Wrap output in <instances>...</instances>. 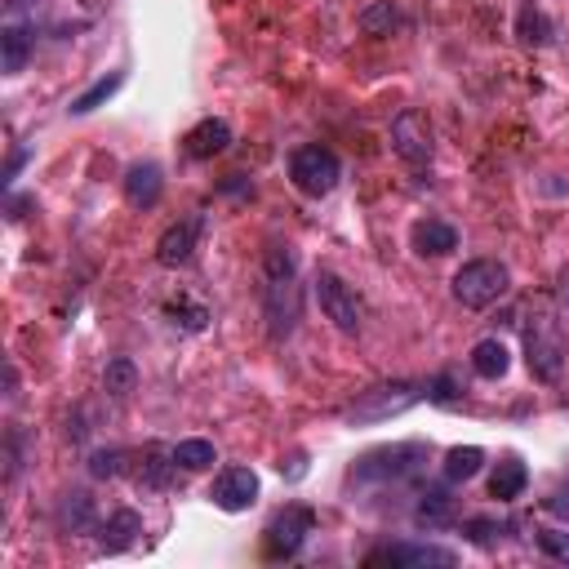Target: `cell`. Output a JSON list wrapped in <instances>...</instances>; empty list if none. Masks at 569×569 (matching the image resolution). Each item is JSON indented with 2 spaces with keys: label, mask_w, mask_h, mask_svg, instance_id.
Returning <instances> with one entry per match:
<instances>
[{
  "label": "cell",
  "mask_w": 569,
  "mask_h": 569,
  "mask_svg": "<svg viewBox=\"0 0 569 569\" xmlns=\"http://www.w3.org/2000/svg\"><path fill=\"white\" fill-rule=\"evenodd\" d=\"M258 302H262V329H267V338L271 342L293 338V329L302 320V276H298V249L289 240H271L262 249Z\"/></svg>",
  "instance_id": "6da1fadb"
},
{
  "label": "cell",
  "mask_w": 569,
  "mask_h": 569,
  "mask_svg": "<svg viewBox=\"0 0 569 569\" xmlns=\"http://www.w3.org/2000/svg\"><path fill=\"white\" fill-rule=\"evenodd\" d=\"M427 458H431V445L422 440H400V445H382V449H369L351 462L347 471V489H373V493H387V489H400V485H413L422 471H427Z\"/></svg>",
  "instance_id": "7a4b0ae2"
},
{
  "label": "cell",
  "mask_w": 569,
  "mask_h": 569,
  "mask_svg": "<svg viewBox=\"0 0 569 569\" xmlns=\"http://www.w3.org/2000/svg\"><path fill=\"white\" fill-rule=\"evenodd\" d=\"M422 400H427V378H387V382L365 387V391L342 409V422H347V427H373V422L400 418L405 409H413V405H422Z\"/></svg>",
  "instance_id": "3957f363"
},
{
  "label": "cell",
  "mask_w": 569,
  "mask_h": 569,
  "mask_svg": "<svg viewBox=\"0 0 569 569\" xmlns=\"http://www.w3.org/2000/svg\"><path fill=\"white\" fill-rule=\"evenodd\" d=\"M565 360H569V347H565V329L556 320V311H529L525 316V365L538 382H560L565 378Z\"/></svg>",
  "instance_id": "277c9868"
},
{
  "label": "cell",
  "mask_w": 569,
  "mask_h": 569,
  "mask_svg": "<svg viewBox=\"0 0 569 569\" xmlns=\"http://www.w3.org/2000/svg\"><path fill=\"white\" fill-rule=\"evenodd\" d=\"M507 289H511V271H507V262H498V258H467V262L453 271V280H449L453 302L467 307V311L493 307L498 298H507Z\"/></svg>",
  "instance_id": "5b68a950"
},
{
  "label": "cell",
  "mask_w": 569,
  "mask_h": 569,
  "mask_svg": "<svg viewBox=\"0 0 569 569\" xmlns=\"http://www.w3.org/2000/svg\"><path fill=\"white\" fill-rule=\"evenodd\" d=\"M284 169H289L293 191L307 196V200H325V196L342 182V160H338V151L325 147V142H302V147H293Z\"/></svg>",
  "instance_id": "8992f818"
},
{
  "label": "cell",
  "mask_w": 569,
  "mask_h": 569,
  "mask_svg": "<svg viewBox=\"0 0 569 569\" xmlns=\"http://www.w3.org/2000/svg\"><path fill=\"white\" fill-rule=\"evenodd\" d=\"M316 533V511L307 502H284L267 525H262V556L267 560H293L307 538Z\"/></svg>",
  "instance_id": "52a82bcc"
},
{
  "label": "cell",
  "mask_w": 569,
  "mask_h": 569,
  "mask_svg": "<svg viewBox=\"0 0 569 569\" xmlns=\"http://www.w3.org/2000/svg\"><path fill=\"white\" fill-rule=\"evenodd\" d=\"M311 289H316L320 316H325L338 333H360V329H365V302H360V293H356L338 271L320 267L316 280H311Z\"/></svg>",
  "instance_id": "ba28073f"
},
{
  "label": "cell",
  "mask_w": 569,
  "mask_h": 569,
  "mask_svg": "<svg viewBox=\"0 0 569 569\" xmlns=\"http://www.w3.org/2000/svg\"><path fill=\"white\" fill-rule=\"evenodd\" d=\"M387 138H391V151H396L409 169H431L436 138H431V124H427V116H422L418 107H400V111L391 116Z\"/></svg>",
  "instance_id": "9c48e42d"
},
{
  "label": "cell",
  "mask_w": 569,
  "mask_h": 569,
  "mask_svg": "<svg viewBox=\"0 0 569 569\" xmlns=\"http://www.w3.org/2000/svg\"><path fill=\"white\" fill-rule=\"evenodd\" d=\"M365 565H391V569H449V565H458V551H453V547H440V542L400 538V542L373 547V551L365 556Z\"/></svg>",
  "instance_id": "30bf717a"
},
{
  "label": "cell",
  "mask_w": 569,
  "mask_h": 569,
  "mask_svg": "<svg viewBox=\"0 0 569 569\" xmlns=\"http://www.w3.org/2000/svg\"><path fill=\"white\" fill-rule=\"evenodd\" d=\"M258 493H262V480H258V471L253 467H244V462H231V467H222L218 476H213V485H209V502L218 507V511H249L253 502H258Z\"/></svg>",
  "instance_id": "8fae6325"
},
{
  "label": "cell",
  "mask_w": 569,
  "mask_h": 569,
  "mask_svg": "<svg viewBox=\"0 0 569 569\" xmlns=\"http://www.w3.org/2000/svg\"><path fill=\"white\" fill-rule=\"evenodd\" d=\"M200 236H204V213L200 209L187 213V218H178V222H169L160 231V240H156V262L169 267V271L187 267L196 258V249H200Z\"/></svg>",
  "instance_id": "7c38bea8"
},
{
  "label": "cell",
  "mask_w": 569,
  "mask_h": 569,
  "mask_svg": "<svg viewBox=\"0 0 569 569\" xmlns=\"http://www.w3.org/2000/svg\"><path fill=\"white\" fill-rule=\"evenodd\" d=\"M409 520H413V529H427V533L449 529V525L458 520V498H453L449 480H445V485H427V489H418Z\"/></svg>",
  "instance_id": "4fadbf2b"
},
{
  "label": "cell",
  "mask_w": 569,
  "mask_h": 569,
  "mask_svg": "<svg viewBox=\"0 0 569 569\" xmlns=\"http://www.w3.org/2000/svg\"><path fill=\"white\" fill-rule=\"evenodd\" d=\"M120 191H124V204L129 209H156L160 204V196H164V169L156 164V160H133L129 169H124V178H120Z\"/></svg>",
  "instance_id": "5bb4252c"
},
{
  "label": "cell",
  "mask_w": 569,
  "mask_h": 569,
  "mask_svg": "<svg viewBox=\"0 0 569 569\" xmlns=\"http://www.w3.org/2000/svg\"><path fill=\"white\" fill-rule=\"evenodd\" d=\"M227 147H231V124H227L222 116H204V120H196V124L182 133L187 160H213V156H222Z\"/></svg>",
  "instance_id": "9a60e30c"
},
{
  "label": "cell",
  "mask_w": 569,
  "mask_h": 569,
  "mask_svg": "<svg viewBox=\"0 0 569 569\" xmlns=\"http://www.w3.org/2000/svg\"><path fill=\"white\" fill-rule=\"evenodd\" d=\"M409 244L418 258H449L458 249V227L445 218H418L409 227Z\"/></svg>",
  "instance_id": "2e32d148"
},
{
  "label": "cell",
  "mask_w": 569,
  "mask_h": 569,
  "mask_svg": "<svg viewBox=\"0 0 569 569\" xmlns=\"http://www.w3.org/2000/svg\"><path fill=\"white\" fill-rule=\"evenodd\" d=\"M138 533H142V516H138L133 507H116V511L98 525V551H102V556H120V551H129V547L138 542Z\"/></svg>",
  "instance_id": "e0dca14e"
},
{
  "label": "cell",
  "mask_w": 569,
  "mask_h": 569,
  "mask_svg": "<svg viewBox=\"0 0 569 569\" xmlns=\"http://www.w3.org/2000/svg\"><path fill=\"white\" fill-rule=\"evenodd\" d=\"M511 27H516V40L529 44V49H547V44H556V18L542 9V0H520Z\"/></svg>",
  "instance_id": "ac0fdd59"
},
{
  "label": "cell",
  "mask_w": 569,
  "mask_h": 569,
  "mask_svg": "<svg viewBox=\"0 0 569 569\" xmlns=\"http://www.w3.org/2000/svg\"><path fill=\"white\" fill-rule=\"evenodd\" d=\"M98 507L89 498V489H71L58 498V529L62 533H98Z\"/></svg>",
  "instance_id": "d6986e66"
},
{
  "label": "cell",
  "mask_w": 569,
  "mask_h": 569,
  "mask_svg": "<svg viewBox=\"0 0 569 569\" xmlns=\"http://www.w3.org/2000/svg\"><path fill=\"white\" fill-rule=\"evenodd\" d=\"M31 53H36V27L4 22V31H0V67H4V76H18L31 62Z\"/></svg>",
  "instance_id": "ffe728a7"
},
{
  "label": "cell",
  "mask_w": 569,
  "mask_h": 569,
  "mask_svg": "<svg viewBox=\"0 0 569 569\" xmlns=\"http://www.w3.org/2000/svg\"><path fill=\"white\" fill-rule=\"evenodd\" d=\"M525 485H529V467H525L516 453H502V458L493 462V471H489V498L516 502V498L525 493Z\"/></svg>",
  "instance_id": "44dd1931"
},
{
  "label": "cell",
  "mask_w": 569,
  "mask_h": 569,
  "mask_svg": "<svg viewBox=\"0 0 569 569\" xmlns=\"http://www.w3.org/2000/svg\"><path fill=\"white\" fill-rule=\"evenodd\" d=\"M467 365H471V373H476V378L498 382V378H507V369H511V351H507V342H502V338H480V342L471 347Z\"/></svg>",
  "instance_id": "7402d4cb"
},
{
  "label": "cell",
  "mask_w": 569,
  "mask_h": 569,
  "mask_svg": "<svg viewBox=\"0 0 569 569\" xmlns=\"http://www.w3.org/2000/svg\"><path fill=\"white\" fill-rule=\"evenodd\" d=\"M124 76H129L124 67H116L111 76H98V80H93V84H89L84 93H76V98L67 102V116H89V111L107 107V102H111V98H116V93L124 89Z\"/></svg>",
  "instance_id": "603a6c76"
},
{
  "label": "cell",
  "mask_w": 569,
  "mask_h": 569,
  "mask_svg": "<svg viewBox=\"0 0 569 569\" xmlns=\"http://www.w3.org/2000/svg\"><path fill=\"white\" fill-rule=\"evenodd\" d=\"M485 449L480 445H453L449 453H445V462H440V476L449 480V485H467V480H476L480 471H485Z\"/></svg>",
  "instance_id": "cb8c5ba5"
},
{
  "label": "cell",
  "mask_w": 569,
  "mask_h": 569,
  "mask_svg": "<svg viewBox=\"0 0 569 569\" xmlns=\"http://www.w3.org/2000/svg\"><path fill=\"white\" fill-rule=\"evenodd\" d=\"M133 387H138V365H133L129 356H111V360L102 365V391H107L111 400H124Z\"/></svg>",
  "instance_id": "d4e9b609"
},
{
  "label": "cell",
  "mask_w": 569,
  "mask_h": 569,
  "mask_svg": "<svg viewBox=\"0 0 569 569\" xmlns=\"http://www.w3.org/2000/svg\"><path fill=\"white\" fill-rule=\"evenodd\" d=\"M178 471H182V467L169 458V449H164V453L151 449L147 462H142V471H138V485H142V489H173V485H178Z\"/></svg>",
  "instance_id": "484cf974"
},
{
  "label": "cell",
  "mask_w": 569,
  "mask_h": 569,
  "mask_svg": "<svg viewBox=\"0 0 569 569\" xmlns=\"http://www.w3.org/2000/svg\"><path fill=\"white\" fill-rule=\"evenodd\" d=\"M169 458H173L182 471H204V467H213V462H218V449H213V440L191 436V440H178V445L169 449Z\"/></svg>",
  "instance_id": "4316f807"
},
{
  "label": "cell",
  "mask_w": 569,
  "mask_h": 569,
  "mask_svg": "<svg viewBox=\"0 0 569 569\" xmlns=\"http://www.w3.org/2000/svg\"><path fill=\"white\" fill-rule=\"evenodd\" d=\"M360 31H369V36H391L405 18H400V9H396V0H373V4H365L360 9Z\"/></svg>",
  "instance_id": "83f0119b"
},
{
  "label": "cell",
  "mask_w": 569,
  "mask_h": 569,
  "mask_svg": "<svg viewBox=\"0 0 569 569\" xmlns=\"http://www.w3.org/2000/svg\"><path fill=\"white\" fill-rule=\"evenodd\" d=\"M164 320L182 333H200L209 325V307L204 302H191V298H178V302H164Z\"/></svg>",
  "instance_id": "f1b7e54d"
},
{
  "label": "cell",
  "mask_w": 569,
  "mask_h": 569,
  "mask_svg": "<svg viewBox=\"0 0 569 569\" xmlns=\"http://www.w3.org/2000/svg\"><path fill=\"white\" fill-rule=\"evenodd\" d=\"M124 471H129V449L107 445V449H93V453H89V476H93V480H116V476H124Z\"/></svg>",
  "instance_id": "f546056e"
},
{
  "label": "cell",
  "mask_w": 569,
  "mask_h": 569,
  "mask_svg": "<svg viewBox=\"0 0 569 569\" xmlns=\"http://www.w3.org/2000/svg\"><path fill=\"white\" fill-rule=\"evenodd\" d=\"M502 529H507V525H502V520H493V516H467V520H462L467 542H476V547H485V551L502 542Z\"/></svg>",
  "instance_id": "4dcf8cb0"
},
{
  "label": "cell",
  "mask_w": 569,
  "mask_h": 569,
  "mask_svg": "<svg viewBox=\"0 0 569 569\" xmlns=\"http://www.w3.org/2000/svg\"><path fill=\"white\" fill-rule=\"evenodd\" d=\"M22 467H27V431L22 427H9L4 431V480L13 485L22 476Z\"/></svg>",
  "instance_id": "1f68e13d"
},
{
  "label": "cell",
  "mask_w": 569,
  "mask_h": 569,
  "mask_svg": "<svg viewBox=\"0 0 569 569\" xmlns=\"http://www.w3.org/2000/svg\"><path fill=\"white\" fill-rule=\"evenodd\" d=\"M458 400H462V387L453 382V373H431V378H427V405L453 409Z\"/></svg>",
  "instance_id": "d6a6232c"
},
{
  "label": "cell",
  "mask_w": 569,
  "mask_h": 569,
  "mask_svg": "<svg viewBox=\"0 0 569 569\" xmlns=\"http://www.w3.org/2000/svg\"><path fill=\"white\" fill-rule=\"evenodd\" d=\"M538 551L542 556H551V560H560V565H569V533L565 529H538Z\"/></svg>",
  "instance_id": "836d02e7"
},
{
  "label": "cell",
  "mask_w": 569,
  "mask_h": 569,
  "mask_svg": "<svg viewBox=\"0 0 569 569\" xmlns=\"http://www.w3.org/2000/svg\"><path fill=\"white\" fill-rule=\"evenodd\" d=\"M4 13H9V22H27V27H36L40 13H44V0H4Z\"/></svg>",
  "instance_id": "e575fe53"
},
{
  "label": "cell",
  "mask_w": 569,
  "mask_h": 569,
  "mask_svg": "<svg viewBox=\"0 0 569 569\" xmlns=\"http://www.w3.org/2000/svg\"><path fill=\"white\" fill-rule=\"evenodd\" d=\"M27 160H31V147H18V151L9 156V164H4V173H0V178H4V191L18 182V173H22V164H27Z\"/></svg>",
  "instance_id": "d590c367"
},
{
  "label": "cell",
  "mask_w": 569,
  "mask_h": 569,
  "mask_svg": "<svg viewBox=\"0 0 569 569\" xmlns=\"http://www.w3.org/2000/svg\"><path fill=\"white\" fill-rule=\"evenodd\" d=\"M218 191H222V196H240V191H253V182H249L244 173H227V178L218 182Z\"/></svg>",
  "instance_id": "8d00e7d4"
},
{
  "label": "cell",
  "mask_w": 569,
  "mask_h": 569,
  "mask_svg": "<svg viewBox=\"0 0 569 569\" xmlns=\"http://www.w3.org/2000/svg\"><path fill=\"white\" fill-rule=\"evenodd\" d=\"M280 476H289V480H302L307 476V453L298 449V453H289V467L280 462Z\"/></svg>",
  "instance_id": "74e56055"
},
{
  "label": "cell",
  "mask_w": 569,
  "mask_h": 569,
  "mask_svg": "<svg viewBox=\"0 0 569 569\" xmlns=\"http://www.w3.org/2000/svg\"><path fill=\"white\" fill-rule=\"evenodd\" d=\"M4 396H9V400L18 396V369H13V365H4Z\"/></svg>",
  "instance_id": "f35d334b"
}]
</instances>
